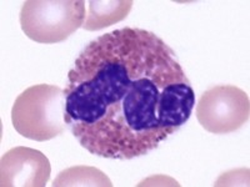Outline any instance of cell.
Returning a JSON list of instances; mask_svg holds the SVG:
<instances>
[{"label": "cell", "instance_id": "1", "mask_svg": "<svg viewBox=\"0 0 250 187\" xmlns=\"http://www.w3.org/2000/svg\"><path fill=\"white\" fill-rule=\"evenodd\" d=\"M64 120L106 159L146 155L189 120L195 93L175 53L151 31L124 28L88 44L69 71Z\"/></svg>", "mask_w": 250, "mask_h": 187}, {"label": "cell", "instance_id": "2", "mask_svg": "<svg viewBox=\"0 0 250 187\" xmlns=\"http://www.w3.org/2000/svg\"><path fill=\"white\" fill-rule=\"evenodd\" d=\"M65 95L55 85L39 84L25 89L15 100L12 122L21 136L33 141H49L65 129Z\"/></svg>", "mask_w": 250, "mask_h": 187}, {"label": "cell", "instance_id": "3", "mask_svg": "<svg viewBox=\"0 0 250 187\" xmlns=\"http://www.w3.org/2000/svg\"><path fill=\"white\" fill-rule=\"evenodd\" d=\"M84 21L83 0H26L20 10L21 30L39 44L62 43L82 28Z\"/></svg>", "mask_w": 250, "mask_h": 187}, {"label": "cell", "instance_id": "4", "mask_svg": "<svg viewBox=\"0 0 250 187\" xmlns=\"http://www.w3.org/2000/svg\"><path fill=\"white\" fill-rule=\"evenodd\" d=\"M250 116L248 94L233 85H216L205 91L196 105V117L211 133H230L240 129Z\"/></svg>", "mask_w": 250, "mask_h": 187}, {"label": "cell", "instance_id": "5", "mask_svg": "<svg viewBox=\"0 0 250 187\" xmlns=\"http://www.w3.org/2000/svg\"><path fill=\"white\" fill-rule=\"evenodd\" d=\"M50 173V162L43 152L35 149L18 146L1 157L0 186L45 187Z\"/></svg>", "mask_w": 250, "mask_h": 187}, {"label": "cell", "instance_id": "6", "mask_svg": "<svg viewBox=\"0 0 250 187\" xmlns=\"http://www.w3.org/2000/svg\"><path fill=\"white\" fill-rule=\"evenodd\" d=\"M133 4L131 0H90L82 28L88 31H98L120 23L128 17Z\"/></svg>", "mask_w": 250, "mask_h": 187}, {"label": "cell", "instance_id": "7", "mask_svg": "<svg viewBox=\"0 0 250 187\" xmlns=\"http://www.w3.org/2000/svg\"><path fill=\"white\" fill-rule=\"evenodd\" d=\"M53 187H111L110 179L99 168L73 166L62 171L51 184Z\"/></svg>", "mask_w": 250, "mask_h": 187}, {"label": "cell", "instance_id": "8", "mask_svg": "<svg viewBox=\"0 0 250 187\" xmlns=\"http://www.w3.org/2000/svg\"><path fill=\"white\" fill-rule=\"evenodd\" d=\"M214 186H249V170H234L223 173Z\"/></svg>", "mask_w": 250, "mask_h": 187}, {"label": "cell", "instance_id": "9", "mask_svg": "<svg viewBox=\"0 0 250 187\" xmlns=\"http://www.w3.org/2000/svg\"><path fill=\"white\" fill-rule=\"evenodd\" d=\"M163 179V175H158V176H151L149 179L144 180L139 184V186H179V184L175 181V180L170 179V177H165L163 181L160 180Z\"/></svg>", "mask_w": 250, "mask_h": 187}]
</instances>
